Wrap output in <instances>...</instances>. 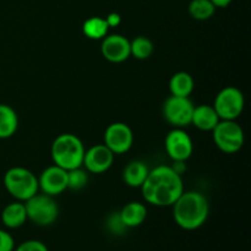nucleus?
<instances>
[{"mask_svg":"<svg viewBox=\"0 0 251 251\" xmlns=\"http://www.w3.org/2000/svg\"><path fill=\"white\" fill-rule=\"evenodd\" d=\"M141 190L145 201L151 205L158 207L173 206L184 191L181 174L176 172L173 167H156L149 172Z\"/></svg>","mask_w":251,"mask_h":251,"instance_id":"f257e3e1","label":"nucleus"},{"mask_svg":"<svg viewBox=\"0 0 251 251\" xmlns=\"http://www.w3.org/2000/svg\"><path fill=\"white\" fill-rule=\"evenodd\" d=\"M208 212L207 199L199 191H183L173 203L174 221L184 230H195L202 227L207 221Z\"/></svg>","mask_w":251,"mask_h":251,"instance_id":"f03ea898","label":"nucleus"},{"mask_svg":"<svg viewBox=\"0 0 251 251\" xmlns=\"http://www.w3.org/2000/svg\"><path fill=\"white\" fill-rule=\"evenodd\" d=\"M51 158L56 166L65 171L82 167L85 147L82 141L74 134H61L51 145Z\"/></svg>","mask_w":251,"mask_h":251,"instance_id":"7ed1b4c3","label":"nucleus"},{"mask_svg":"<svg viewBox=\"0 0 251 251\" xmlns=\"http://www.w3.org/2000/svg\"><path fill=\"white\" fill-rule=\"evenodd\" d=\"M4 186L7 193L17 201L28 200L38 193V178L24 167H12L5 173Z\"/></svg>","mask_w":251,"mask_h":251,"instance_id":"20e7f679","label":"nucleus"},{"mask_svg":"<svg viewBox=\"0 0 251 251\" xmlns=\"http://www.w3.org/2000/svg\"><path fill=\"white\" fill-rule=\"evenodd\" d=\"M26 207L27 220L32 221L34 225L47 227L53 225L59 216L58 203L53 199V196L47 194H38L25 201Z\"/></svg>","mask_w":251,"mask_h":251,"instance_id":"39448f33","label":"nucleus"},{"mask_svg":"<svg viewBox=\"0 0 251 251\" xmlns=\"http://www.w3.org/2000/svg\"><path fill=\"white\" fill-rule=\"evenodd\" d=\"M212 132L216 146L225 153H235L244 145V131L235 120H220Z\"/></svg>","mask_w":251,"mask_h":251,"instance_id":"423d86ee","label":"nucleus"},{"mask_svg":"<svg viewBox=\"0 0 251 251\" xmlns=\"http://www.w3.org/2000/svg\"><path fill=\"white\" fill-rule=\"evenodd\" d=\"M245 98L242 91L234 86H227L217 93L215 100L216 113L221 120H235L242 115Z\"/></svg>","mask_w":251,"mask_h":251,"instance_id":"0eeeda50","label":"nucleus"},{"mask_svg":"<svg viewBox=\"0 0 251 251\" xmlns=\"http://www.w3.org/2000/svg\"><path fill=\"white\" fill-rule=\"evenodd\" d=\"M194 103L189 97L173 96L167 98L163 104V117L169 124L176 127H184L191 124L194 113Z\"/></svg>","mask_w":251,"mask_h":251,"instance_id":"6e6552de","label":"nucleus"},{"mask_svg":"<svg viewBox=\"0 0 251 251\" xmlns=\"http://www.w3.org/2000/svg\"><path fill=\"white\" fill-rule=\"evenodd\" d=\"M166 151L174 162H185L193 154V140L181 127L171 130L166 136Z\"/></svg>","mask_w":251,"mask_h":251,"instance_id":"1a4fd4ad","label":"nucleus"},{"mask_svg":"<svg viewBox=\"0 0 251 251\" xmlns=\"http://www.w3.org/2000/svg\"><path fill=\"white\" fill-rule=\"evenodd\" d=\"M134 142V134L125 123H113L105 129L104 145L114 154L129 151Z\"/></svg>","mask_w":251,"mask_h":251,"instance_id":"9d476101","label":"nucleus"},{"mask_svg":"<svg viewBox=\"0 0 251 251\" xmlns=\"http://www.w3.org/2000/svg\"><path fill=\"white\" fill-rule=\"evenodd\" d=\"M38 186L47 195L53 198L60 195L68 189V171L56 164L48 167L42 172L38 179Z\"/></svg>","mask_w":251,"mask_h":251,"instance_id":"9b49d317","label":"nucleus"},{"mask_svg":"<svg viewBox=\"0 0 251 251\" xmlns=\"http://www.w3.org/2000/svg\"><path fill=\"white\" fill-rule=\"evenodd\" d=\"M100 53L110 63H123L130 56V41L122 34H109L102 39Z\"/></svg>","mask_w":251,"mask_h":251,"instance_id":"f8f14e48","label":"nucleus"},{"mask_svg":"<svg viewBox=\"0 0 251 251\" xmlns=\"http://www.w3.org/2000/svg\"><path fill=\"white\" fill-rule=\"evenodd\" d=\"M114 162V153L105 145H96L85 151L82 166L88 172L100 174L107 172Z\"/></svg>","mask_w":251,"mask_h":251,"instance_id":"ddd939ff","label":"nucleus"},{"mask_svg":"<svg viewBox=\"0 0 251 251\" xmlns=\"http://www.w3.org/2000/svg\"><path fill=\"white\" fill-rule=\"evenodd\" d=\"M220 117L216 113L215 108L210 104H201L194 108L191 124L195 125L199 130L202 131H212L220 122Z\"/></svg>","mask_w":251,"mask_h":251,"instance_id":"4468645a","label":"nucleus"},{"mask_svg":"<svg viewBox=\"0 0 251 251\" xmlns=\"http://www.w3.org/2000/svg\"><path fill=\"white\" fill-rule=\"evenodd\" d=\"M120 221L126 228H135L141 226L147 217V208L139 201L126 203L119 212Z\"/></svg>","mask_w":251,"mask_h":251,"instance_id":"2eb2a0df","label":"nucleus"},{"mask_svg":"<svg viewBox=\"0 0 251 251\" xmlns=\"http://www.w3.org/2000/svg\"><path fill=\"white\" fill-rule=\"evenodd\" d=\"M27 221V213L25 203L15 201L5 206L1 212V222L9 229H17L22 227Z\"/></svg>","mask_w":251,"mask_h":251,"instance_id":"dca6fc26","label":"nucleus"},{"mask_svg":"<svg viewBox=\"0 0 251 251\" xmlns=\"http://www.w3.org/2000/svg\"><path fill=\"white\" fill-rule=\"evenodd\" d=\"M149 168L141 161H132L123 171V179L130 188H141L149 176Z\"/></svg>","mask_w":251,"mask_h":251,"instance_id":"f3484780","label":"nucleus"},{"mask_svg":"<svg viewBox=\"0 0 251 251\" xmlns=\"http://www.w3.org/2000/svg\"><path fill=\"white\" fill-rule=\"evenodd\" d=\"M195 82L193 76L185 71H179L174 74L169 80V90L173 96L178 97H189L193 93Z\"/></svg>","mask_w":251,"mask_h":251,"instance_id":"a211bd4d","label":"nucleus"},{"mask_svg":"<svg viewBox=\"0 0 251 251\" xmlns=\"http://www.w3.org/2000/svg\"><path fill=\"white\" fill-rule=\"evenodd\" d=\"M19 117L14 108L7 104H0V139H9L16 132Z\"/></svg>","mask_w":251,"mask_h":251,"instance_id":"6ab92c4d","label":"nucleus"},{"mask_svg":"<svg viewBox=\"0 0 251 251\" xmlns=\"http://www.w3.org/2000/svg\"><path fill=\"white\" fill-rule=\"evenodd\" d=\"M83 33L88 37L90 39H103L108 33V26L105 19L102 17H90L85 21L82 26Z\"/></svg>","mask_w":251,"mask_h":251,"instance_id":"aec40b11","label":"nucleus"},{"mask_svg":"<svg viewBox=\"0 0 251 251\" xmlns=\"http://www.w3.org/2000/svg\"><path fill=\"white\" fill-rule=\"evenodd\" d=\"M188 11L193 19L205 21L215 15L216 6L211 2V0H191Z\"/></svg>","mask_w":251,"mask_h":251,"instance_id":"412c9836","label":"nucleus"},{"mask_svg":"<svg viewBox=\"0 0 251 251\" xmlns=\"http://www.w3.org/2000/svg\"><path fill=\"white\" fill-rule=\"evenodd\" d=\"M153 53V43L150 38L139 36L130 42V55L139 60H145L150 58Z\"/></svg>","mask_w":251,"mask_h":251,"instance_id":"4be33fe9","label":"nucleus"},{"mask_svg":"<svg viewBox=\"0 0 251 251\" xmlns=\"http://www.w3.org/2000/svg\"><path fill=\"white\" fill-rule=\"evenodd\" d=\"M87 174L80 168L68 171V189L71 190H81L87 184Z\"/></svg>","mask_w":251,"mask_h":251,"instance_id":"5701e85b","label":"nucleus"},{"mask_svg":"<svg viewBox=\"0 0 251 251\" xmlns=\"http://www.w3.org/2000/svg\"><path fill=\"white\" fill-rule=\"evenodd\" d=\"M14 251H49L47 245L44 243L39 242V240H26V242L21 243L19 247H16Z\"/></svg>","mask_w":251,"mask_h":251,"instance_id":"b1692460","label":"nucleus"},{"mask_svg":"<svg viewBox=\"0 0 251 251\" xmlns=\"http://www.w3.org/2000/svg\"><path fill=\"white\" fill-rule=\"evenodd\" d=\"M15 240L9 232L0 229V251H14Z\"/></svg>","mask_w":251,"mask_h":251,"instance_id":"393cba45","label":"nucleus"},{"mask_svg":"<svg viewBox=\"0 0 251 251\" xmlns=\"http://www.w3.org/2000/svg\"><path fill=\"white\" fill-rule=\"evenodd\" d=\"M105 21H107L109 27H117L118 25H120V22H122V17H120V15L117 14V12H112V14L108 15Z\"/></svg>","mask_w":251,"mask_h":251,"instance_id":"a878e982","label":"nucleus"},{"mask_svg":"<svg viewBox=\"0 0 251 251\" xmlns=\"http://www.w3.org/2000/svg\"><path fill=\"white\" fill-rule=\"evenodd\" d=\"M233 0H211V2H212L216 7H226Z\"/></svg>","mask_w":251,"mask_h":251,"instance_id":"bb28decb","label":"nucleus"}]
</instances>
